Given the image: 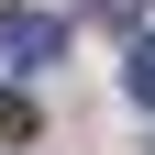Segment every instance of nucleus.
Returning a JSON list of instances; mask_svg holds the SVG:
<instances>
[{
    "label": "nucleus",
    "instance_id": "2",
    "mask_svg": "<svg viewBox=\"0 0 155 155\" xmlns=\"http://www.w3.org/2000/svg\"><path fill=\"white\" fill-rule=\"evenodd\" d=\"M122 89H133V100L155 111V33H144V45H133V55H122Z\"/></svg>",
    "mask_w": 155,
    "mask_h": 155
},
{
    "label": "nucleus",
    "instance_id": "4",
    "mask_svg": "<svg viewBox=\"0 0 155 155\" xmlns=\"http://www.w3.org/2000/svg\"><path fill=\"white\" fill-rule=\"evenodd\" d=\"M100 11H133V0H100Z\"/></svg>",
    "mask_w": 155,
    "mask_h": 155
},
{
    "label": "nucleus",
    "instance_id": "3",
    "mask_svg": "<svg viewBox=\"0 0 155 155\" xmlns=\"http://www.w3.org/2000/svg\"><path fill=\"white\" fill-rule=\"evenodd\" d=\"M0 133H33V111H22V100H11V89H0Z\"/></svg>",
    "mask_w": 155,
    "mask_h": 155
},
{
    "label": "nucleus",
    "instance_id": "1",
    "mask_svg": "<svg viewBox=\"0 0 155 155\" xmlns=\"http://www.w3.org/2000/svg\"><path fill=\"white\" fill-rule=\"evenodd\" d=\"M55 45H67V22H55V11H0V55H11V67H45Z\"/></svg>",
    "mask_w": 155,
    "mask_h": 155
}]
</instances>
